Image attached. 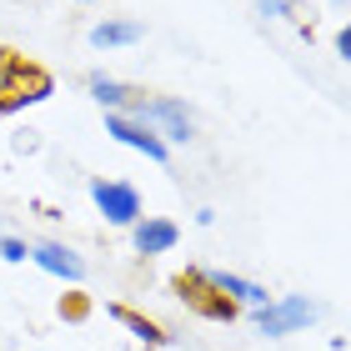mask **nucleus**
I'll use <instances>...</instances> for the list:
<instances>
[{"label":"nucleus","mask_w":351,"mask_h":351,"mask_svg":"<svg viewBox=\"0 0 351 351\" xmlns=\"http://www.w3.org/2000/svg\"><path fill=\"white\" fill-rule=\"evenodd\" d=\"M131 116L141 121V125H151L156 136L166 141V146H186L191 136H196V121H191V110L181 106V101H171V95H156V101H141L131 106Z\"/></svg>","instance_id":"f257e3e1"},{"label":"nucleus","mask_w":351,"mask_h":351,"mask_svg":"<svg viewBox=\"0 0 351 351\" xmlns=\"http://www.w3.org/2000/svg\"><path fill=\"white\" fill-rule=\"evenodd\" d=\"M316 316H322V306L306 296H276L266 301V306H256V331L261 337H291V331L311 326Z\"/></svg>","instance_id":"f03ea898"},{"label":"nucleus","mask_w":351,"mask_h":351,"mask_svg":"<svg viewBox=\"0 0 351 351\" xmlns=\"http://www.w3.org/2000/svg\"><path fill=\"white\" fill-rule=\"evenodd\" d=\"M90 201H95V211H101L110 226L131 231L141 221V191L131 181H101V176H95V181H90Z\"/></svg>","instance_id":"7ed1b4c3"},{"label":"nucleus","mask_w":351,"mask_h":351,"mask_svg":"<svg viewBox=\"0 0 351 351\" xmlns=\"http://www.w3.org/2000/svg\"><path fill=\"white\" fill-rule=\"evenodd\" d=\"M106 136H116L121 146L141 151V156H146V161H156V166H166V161H171V146L151 131V125H141L131 110H106Z\"/></svg>","instance_id":"20e7f679"},{"label":"nucleus","mask_w":351,"mask_h":351,"mask_svg":"<svg viewBox=\"0 0 351 351\" xmlns=\"http://www.w3.org/2000/svg\"><path fill=\"white\" fill-rule=\"evenodd\" d=\"M45 95H51V75L21 60V71L5 81V90H0V116H15V110H25V106H40Z\"/></svg>","instance_id":"39448f33"},{"label":"nucleus","mask_w":351,"mask_h":351,"mask_svg":"<svg viewBox=\"0 0 351 351\" xmlns=\"http://www.w3.org/2000/svg\"><path fill=\"white\" fill-rule=\"evenodd\" d=\"M176 291H181V296H186L201 316H216V322H236V311H241L236 301H226L221 291H211V286L201 281V271H196V266H191L186 276H176Z\"/></svg>","instance_id":"423d86ee"},{"label":"nucleus","mask_w":351,"mask_h":351,"mask_svg":"<svg viewBox=\"0 0 351 351\" xmlns=\"http://www.w3.org/2000/svg\"><path fill=\"white\" fill-rule=\"evenodd\" d=\"M176 241H181V226L166 216H141L131 226V246L141 256H166V251H176Z\"/></svg>","instance_id":"0eeeda50"},{"label":"nucleus","mask_w":351,"mask_h":351,"mask_svg":"<svg viewBox=\"0 0 351 351\" xmlns=\"http://www.w3.org/2000/svg\"><path fill=\"white\" fill-rule=\"evenodd\" d=\"M30 261H36L40 271H51V276H60V281H86V261L75 256L71 246H60V241H36L30 246Z\"/></svg>","instance_id":"6e6552de"},{"label":"nucleus","mask_w":351,"mask_h":351,"mask_svg":"<svg viewBox=\"0 0 351 351\" xmlns=\"http://www.w3.org/2000/svg\"><path fill=\"white\" fill-rule=\"evenodd\" d=\"M201 281L211 286V291H221L226 301H236V306H266V286H256V281H246V276H231V271H201Z\"/></svg>","instance_id":"1a4fd4ad"},{"label":"nucleus","mask_w":351,"mask_h":351,"mask_svg":"<svg viewBox=\"0 0 351 351\" xmlns=\"http://www.w3.org/2000/svg\"><path fill=\"white\" fill-rule=\"evenodd\" d=\"M86 90H90V101H101L106 110H131V106L141 101V90L121 86L116 75H106V71H90V75H86Z\"/></svg>","instance_id":"9d476101"},{"label":"nucleus","mask_w":351,"mask_h":351,"mask_svg":"<svg viewBox=\"0 0 351 351\" xmlns=\"http://www.w3.org/2000/svg\"><path fill=\"white\" fill-rule=\"evenodd\" d=\"M146 30H141V21H101L90 25V45L95 51H121V45H136Z\"/></svg>","instance_id":"9b49d317"},{"label":"nucleus","mask_w":351,"mask_h":351,"mask_svg":"<svg viewBox=\"0 0 351 351\" xmlns=\"http://www.w3.org/2000/svg\"><path fill=\"white\" fill-rule=\"evenodd\" d=\"M110 316H116V322H121L125 331H131L136 341H146V346H166V341H171L161 326H156V322H146V316H141V311H131V306H110Z\"/></svg>","instance_id":"f8f14e48"},{"label":"nucleus","mask_w":351,"mask_h":351,"mask_svg":"<svg viewBox=\"0 0 351 351\" xmlns=\"http://www.w3.org/2000/svg\"><path fill=\"white\" fill-rule=\"evenodd\" d=\"M0 261L21 266V261H30V246L21 241V236H0Z\"/></svg>","instance_id":"ddd939ff"},{"label":"nucleus","mask_w":351,"mask_h":351,"mask_svg":"<svg viewBox=\"0 0 351 351\" xmlns=\"http://www.w3.org/2000/svg\"><path fill=\"white\" fill-rule=\"evenodd\" d=\"M261 15H276V21H301V15H296V5H291V0H261Z\"/></svg>","instance_id":"4468645a"},{"label":"nucleus","mask_w":351,"mask_h":351,"mask_svg":"<svg viewBox=\"0 0 351 351\" xmlns=\"http://www.w3.org/2000/svg\"><path fill=\"white\" fill-rule=\"evenodd\" d=\"M15 71H21V56H15V51H0V90H5V81H10Z\"/></svg>","instance_id":"2eb2a0df"},{"label":"nucleus","mask_w":351,"mask_h":351,"mask_svg":"<svg viewBox=\"0 0 351 351\" xmlns=\"http://www.w3.org/2000/svg\"><path fill=\"white\" fill-rule=\"evenodd\" d=\"M337 56H341L346 66H351V21H346V25L337 30Z\"/></svg>","instance_id":"dca6fc26"},{"label":"nucleus","mask_w":351,"mask_h":351,"mask_svg":"<svg viewBox=\"0 0 351 351\" xmlns=\"http://www.w3.org/2000/svg\"><path fill=\"white\" fill-rule=\"evenodd\" d=\"M75 5H95V0H75Z\"/></svg>","instance_id":"f3484780"}]
</instances>
